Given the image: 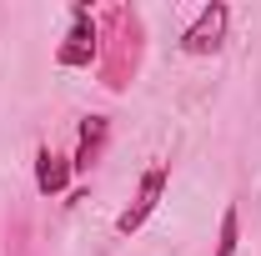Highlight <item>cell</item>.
<instances>
[{
	"mask_svg": "<svg viewBox=\"0 0 261 256\" xmlns=\"http://www.w3.org/2000/svg\"><path fill=\"white\" fill-rule=\"evenodd\" d=\"M226 25H231V5L211 0L191 25L181 31V50H186V56H216V50L226 45Z\"/></svg>",
	"mask_w": 261,
	"mask_h": 256,
	"instance_id": "cell-4",
	"label": "cell"
},
{
	"mask_svg": "<svg viewBox=\"0 0 261 256\" xmlns=\"http://www.w3.org/2000/svg\"><path fill=\"white\" fill-rule=\"evenodd\" d=\"M166 181H171V166H151V171H141L136 201L116 216V231H121V236H136L141 226L156 216V206H161V196H166Z\"/></svg>",
	"mask_w": 261,
	"mask_h": 256,
	"instance_id": "cell-3",
	"label": "cell"
},
{
	"mask_svg": "<svg viewBox=\"0 0 261 256\" xmlns=\"http://www.w3.org/2000/svg\"><path fill=\"white\" fill-rule=\"evenodd\" d=\"M96 61H100V20L91 15L86 0H75L70 5V31H65L61 50H56V65H65V70H91Z\"/></svg>",
	"mask_w": 261,
	"mask_h": 256,
	"instance_id": "cell-2",
	"label": "cell"
},
{
	"mask_svg": "<svg viewBox=\"0 0 261 256\" xmlns=\"http://www.w3.org/2000/svg\"><path fill=\"white\" fill-rule=\"evenodd\" d=\"M70 176H75V171H70V161H65V156H56L50 146L35 151V191H40V196H65Z\"/></svg>",
	"mask_w": 261,
	"mask_h": 256,
	"instance_id": "cell-6",
	"label": "cell"
},
{
	"mask_svg": "<svg viewBox=\"0 0 261 256\" xmlns=\"http://www.w3.org/2000/svg\"><path fill=\"white\" fill-rule=\"evenodd\" d=\"M141 40H146V25H141V10L136 5H111L106 20H100V75L111 91H126L141 70Z\"/></svg>",
	"mask_w": 261,
	"mask_h": 256,
	"instance_id": "cell-1",
	"label": "cell"
},
{
	"mask_svg": "<svg viewBox=\"0 0 261 256\" xmlns=\"http://www.w3.org/2000/svg\"><path fill=\"white\" fill-rule=\"evenodd\" d=\"M236 246H241V211L226 206L221 211V231H216V256H236Z\"/></svg>",
	"mask_w": 261,
	"mask_h": 256,
	"instance_id": "cell-7",
	"label": "cell"
},
{
	"mask_svg": "<svg viewBox=\"0 0 261 256\" xmlns=\"http://www.w3.org/2000/svg\"><path fill=\"white\" fill-rule=\"evenodd\" d=\"M106 141H111V121H106V116H86V121H81V136H75L70 171L91 176V171H96V161L106 156Z\"/></svg>",
	"mask_w": 261,
	"mask_h": 256,
	"instance_id": "cell-5",
	"label": "cell"
}]
</instances>
